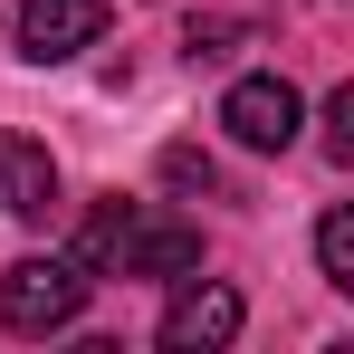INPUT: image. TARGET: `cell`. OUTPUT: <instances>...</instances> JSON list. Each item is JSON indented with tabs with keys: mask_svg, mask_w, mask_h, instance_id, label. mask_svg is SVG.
Returning <instances> with one entry per match:
<instances>
[{
	"mask_svg": "<svg viewBox=\"0 0 354 354\" xmlns=\"http://www.w3.org/2000/svg\"><path fill=\"white\" fill-rule=\"evenodd\" d=\"M163 182H173V192H211V153H192V144H173V153H163Z\"/></svg>",
	"mask_w": 354,
	"mask_h": 354,
	"instance_id": "cell-11",
	"label": "cell"
},
{
	"mask_svg": "<svg viewBox=\"0 0 354 354\" xmlns=\"http://www.w3.org/2000/svg\"><path fill=\"white\" fill-rule=\"evenodd\" d=\"M221 124H230V144H249V153H288L306 106H297L288 77H239L230 96H221Z\"/></svg>",
	"mask_w": 354,
	"mask_h": 354,
	"instance_id": "cell-3",
	"label": "cell"
},
{
	"mask_svg": "<svg viewBox=\"0 0 354 354\" xmlns=\"http://www.w3.org/2000/svg\"><path fill=\"white\" fill-rule=\"evenodd\" d=\"M326 153H335V163H354V86H335V96H326Z\"/></svg>",
	"mask_w": 354,
	"mask_h": 354,
	"instance_id": "cell-10",
	"label": "cell"
},
{
	"mask_svg": "<svg viewBox=\"0 0 354 354\" xmlns=\"http://www.w3.org/2000/svg\"><path fill=\"white\" fill-rule=\"evenodd\" d=\"M96 39H106V0H19V58L67 67Z\"/></svg>",
	"mask_w": 354,
	"mask_h": 354,
	"instance_id": "cell-4",
	"label": "cell"
},
{
	"mask_svg": "<svg viewBox=\"0 0 354 354\" xmlns=\"http://www.w3.org/2000/svg\"><path fill=\"white\" fill-rule=\"evenodd\" d=\"M58 201V153L29 144V134H0V211L10 221H48Z\"/></svg>",
	"mask_w": 354,
	"mask_h": 354,
	"instance_id": "cell-6",
	"label": "cell"
},
{
	"mask_svg": "<svg viewBox=\"0 0 354 354\" xmlns=\"http://www.w3.org/2000/svg\"><path fill=\"white\" fill-rule=\"evenodd\" d=\"M86 316V268L77 259H19L0 278V326L10 335H58Z\"/></svg>",
	"mask_w": 354,
	"mask_h": 354,
	"instance_id": "cell-1",
	"label": "cell"
},
{
	"mask_svg": "<svg viewBox=\"0 0 354 354\" xmlns=\"http://www.w3.org/2000/svg\"><path fill=\"white\" fill-rule=\"evenodd\" d=\"M239 39H249L239 19H192V29H182V48H192V58H230Z\"/></svg>",
	"mask_w": 354,
	"mask_h": 354,
	"instance_id": "cell-9",
	"label": "cell"
},
{
	"mask_svg": "<svg viewBox=\"0 0 354 354\" xmlns=\"http://www.w3.org/2000/svg\"><path fill=\"white\" fill-rule=\"evenodd\" d=\"M316 268H326V288H354V211L316 221Z\"/></svg>",
	"mask_w": 354,
	"mask_h": 354,
	"instance_id": "cell-8",
	"label": "cell"
},
{
	"mask_svg": "<svg viewBox=\"0 0 354 354\" xmlns=\"http://www.w3.org/2000/svg\"><path fill=\"white\" fill-rule=\"evenodd\" d=\"M239 326H249V306H239V288H221V278H182V297L163 306V354H221L239 345Z\"/></svg>",
	"mask_w": 354,
	"mask_h": 354,
	"instance_id": "cell-2",
	"label": "cell"
},
{
	"mask_svg": "<svg viewBox=\"0 0 354 354\" xmlns=\"http://www.w3.org/2000/svg\"><path fill=\"white\" fill-rule=\"evenodd\" d=\"M192 268H201V230H192V221H144V211H134L115 278H192Z\"/></svg>",
	"mask_w": 354,
	"mask_h": 354,
	"instance_id": "cell-5",
	"label": "cell"
},
{
	"mask_svg": "<svg viewBox=\"0 0 354 354\" xmlns=\"http://www.w3.org/2000/svg\"><path fill=\"white\" fill-rule=\"evenodd\" d=\"M124 230H134V201H96V211H86V230H77V249H67V259H77L86 278H115V259H124Z\"/></svg>",
	"mask_w": 354,
	"mask_h": 354,
	"instance_id": "cell-7",
	"label": "cell"
}]
</instances>
